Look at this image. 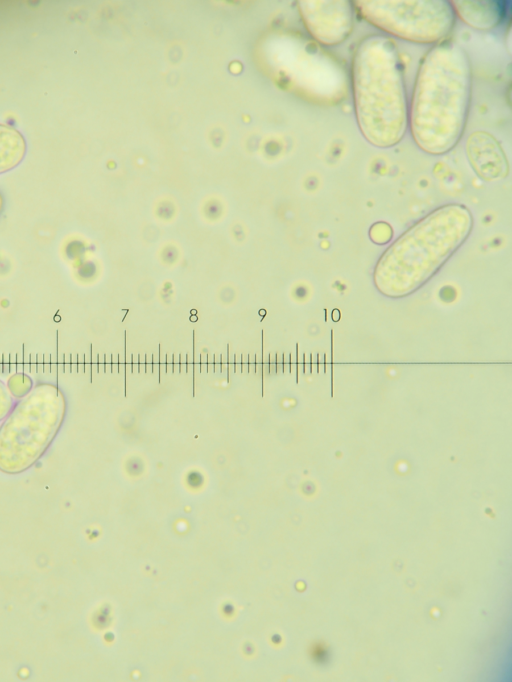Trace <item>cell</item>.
I'll return each mask as SVG.
<instances>
[{"label": "cell", "instance_id": "7a4b0ae2", "mask_svg": "<svg viewBox=\"0 0 512 682\" xmlns=\"http://www.w3.org/2000/svg\"><path fill=\"white\" fill-rule=\"evenodd\" d=\"M351 87L359 130L373 146L398 144L408 128L403 64L393 39L365 36L351 62Z\"/></svg>", "mask_w": 512, "mask_h": 682}, {"label": "cell", "instance_id": "3957f363", "mask_svg": "<svg viewBox=\"0 0 512 682\" xmlns=\"http://www.w3.org/2000/svg\"><path fill=\"white\" fill-rule=\"evenodd\" d=\"M472 227L473 216L462 204L431 211L381 255L373 273L376 288L391 298L415 292L463 245Z\"/></svg>", "mask_w": 512, "mask_h": 682}, {"label": "cell", "instance_id": "8fae6325", "mask_svg": "<svg viewBox=\"0 0 512 682\" xmlns=\"http://www.w3.org/2000/svg\"><path fill=\"white\" fill-rule=\"evenodd\" d=\"M369 234L374 243L384 244L390 240L392 236V229L388 224L379 222L371 227Z\"/></svg>", "mask_w": 512, "mask_h": 682}, {"label": "cell", "instance_id": "4fadbf2b", "mask_svg": "<svg viewBox=\"0 0 512 682\" xmlns=\"http://www.w3.org/2000/svg\"><path fill=\"white\" fill-rule=\"evenodd\" d=\"M3 207H4V199H3L2 194L0 193V214L3 210Z\"/></svg>", "mask_w": 512, "mask_h": 682}, {"label": "cell", "instance_id": "52a82bcc", "mask_svg": "<svg viewBox=\"0 0 512 682\" xmlns=\"http://www.w3.org/2000/svg\"><path fill=\"white\" fill-rule=\"evenodd\" d=\"M466 154L474 172L484 181L505 178L509 163L498 140L489 132L475 131L466 141Z\"/></svg>", "mask_w": 512, "mask_h": 682}, {"label": "cell", "instance_id": "7c38bea8", "mask_svg": "<svg viewBox=\"0 0 512 682\" xmlns=\"http://www.w3.org/2000/svg\"><path fill=\"white\" fill-rule=\"evenodd\" d=\"M14 403L15 399L10 394L7 385L0 380V421L8 415Z\"/></svg>", "mask_w": 512, "mask_h": 682}, {"label": "cell", "instance_id": "5b68a950", "mask_svg": "<svg viewBox=\"0 0 512 682\" xmlns=\"http://www.w3.org/2000/svg\"><path fill=\"white\" fill-rule=\"evenodd\" d=\"M353 5L373 26L421 44L446 40L456 17L447 0H357Z\"/></svg>", "mask_w": 512, "mask_h": 682}, {"label": "cell", "instance_id": "277c9868", "mask_svg": "<svg viewBox=\"0 0 512 682\" xmlns=\"http://www.w3.org/2000/svg\"><path fill=\"white\" fill-rule=\"evenodd\" d=\"M66 410L64 392L47 382L14 403L0 425V471L18 474L32 467L58 434Z\"/></svg>", "mask_w": 512, "mask_h": 682}, {"label": "cell", "instance_id": "6da1fadb", "mask_svg": "<svg viewBox=\"0 0 512 682\" xmlns=\"http://www.w3.org/2000/svg\"><path fill=\"white\" fill-rule=\"evenodd\" d=\"M471 89V63L465 49L451 40L434 44L420 62L408 107V126L422 151L442 155L458 143Z\"/></svg>", "mask_w": 512, "mask_h": 682}, {"label": "cell", "instance_id": "8992f818", "mask_svg": "<svg viewBox=\"0 0 512 682\" xmlns=\"http://www.w3.org/2000/svg\"><path fill=\"white\" fill-rule=\"evenodd\" d=\"M299 9L310 35L325 46L342 43L353 29L355 9L352 1H300Z\"/></svg>", "mask_w": 512, "mask_h": 682}, {"label": "cell", "instance_id": "9c48e42d", "mask_svg": "<svg viewBox=\"0 0 512 682\" xmlns=\"http://www.w3.org/2000/svg\"><path fill=\"white\" fill-rule=\"evenodd\" d=\"M27 142L12 125L0 123V175L15 169L24 160Z\"/></svg>", "mask_w": 512, "mask_h": 682}, {"label": "cell", "instance_id": "30bf717a", "mask_svg": "<svg viewBox=\"0 0 512 682\" xmlns=\"http://www.w3.org/2000/svg\"><path fill=\"white\" fill-rule=\"evenodd\" d=\"M33 387V381L25 374L11 376L7 383L10 394L15 399L24 397Z\"/></svg>", "mask_w": 512, "mask_h": 682}, {"label": "cell", "instance_id": "ba28073f", "mask_svg": "<svg viewBox=\"0 0 512 682\" xmlns=\"http://www.w3.org/2000/svg\"><path fill=\"white\" fill-rule=\"evenodd\" d=\"M455 15L463 22L478 30H491L503 20V1H450Z\"/></svg>", "mask_w": 512, "mask_h": 682}]
</instances>
